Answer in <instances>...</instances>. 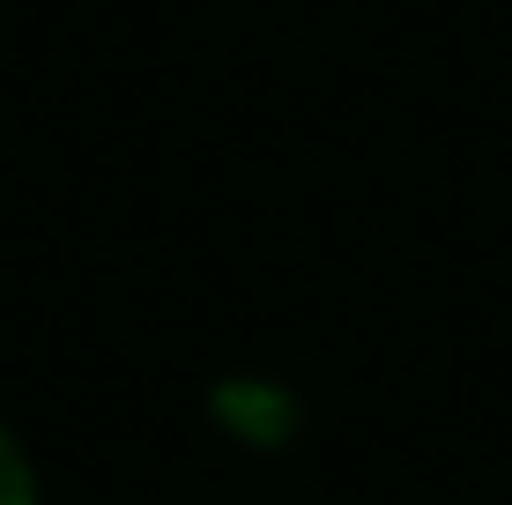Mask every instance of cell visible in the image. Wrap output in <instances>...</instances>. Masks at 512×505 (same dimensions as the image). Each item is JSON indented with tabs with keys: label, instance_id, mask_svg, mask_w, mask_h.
<instances>
[{
	"label": "cell",
	"instance_id": "6da1fadb",
	"mask_svg": "<svg viewBox=\"0 0 512 505\" xmlns=\"http://www.w3.org/2000/svg\"><path fill=\"white\" fill-rule=\"evenodd\" d=\"M216 424L245 446H282L297 431V402L268 379H231V387H216Z\"/></svg>",
	"mask_w": 512,
	"mask_h": 505
},
{
	"label": "cell",
	"instance_id": "7a4b0ae2",
	"mask_svg": "<svg viewBox=\"0 0 512 505\" xmlns=\"http://www.w3.org/2000/svg\"><path fill=\"white\" fill-rule=\"evenodd\" d=\"M0 505H38V483H30V461L23 446L0 431Z\"/></svg>",
	"mask_w": 512,
	"mask_h": 505
}]
</instances>
